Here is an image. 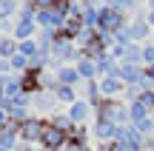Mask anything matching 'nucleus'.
Returning a JSON list of instances; mask_svg holds the SVG:
<instances>
[{
	"label": "nucleus",
	"instance_id": "obj_2",
	"mask_svg": "<svg viewBox=\"0 0 154 151\" xmlns=\"http://www.w3.org/2000/svg\"><path fill=\"white\" fill-rule=\"evenodd\" d=\"M23 134H26V137H40V125H37V123H29Z\"/></svg>",
	"mask_w": 154,
	"mask_h": 151
},
{
	"label": "nucleus",
	"instance_id": "obj_1",
	"mask_svg": "<svg viewBox=\"0 0 154 151\" xmlns=\"http://www.w3.org/2000/svg\"><path fill=\"white\" fill-rule=\"evenodd\" d=\"M72 117L74 120H83V117H86V106H83V103H77V106L72 108Z\"/></svg>",
	"mask_w": 154,
	"mask_h": 151
}]
</instances>
